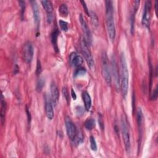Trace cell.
Segmentation results:
<instances>
[{
    "instance_id": "cell-16",
    "label": "cell",
    "mask_w": 158,
    "mask_h": 158,
    "mask_svg": "<svg viewBox=\"0 0 158 158\" xmlns=\"http://www.w3.org/2000/svg\"><path fill=\"white\" fill-rule=\"evenodd\" d=\"M6 102L5 101V99L4 98L3 94L1 95V122L2 124H4L5 121V115H6Z\"/></svg>"
},
{
    "instance_id": "cell-6",
    "label": "cell",
    "mask_w": 158,
    "mask_h": 158,
    "mask_svg": "<svg viewBox=\"0 0 158 158\" xmlns=\"http://www.w3.org/2000/svg\"><path fill=\"white\" fill-rule=\"evenodd\" d=\"M110 65H111L110 66L111 76L114 78L115 87L117 90L118 89L119 90L120 89V76H119V72H118V67L115 58L114 56L112 57Z\"/></svg>"
},
{
    "instance_id": "cell-1",
    "label": "cell",
    "mask_w": 158,
    "mask_h": 158,
    "mask_svg": "<svg viewBox=\"0 0 158 158\" xmlns=\"http://www.w3.org/2000/svg\"><path fill=\"white\" fill-rule=\"evenodd\" d=\"M106 22L108 36L111 41L115 40L116 30L114 18V8L112 1H106Z\"/></svg>"
},
{
    "instance_id": "cell-10",
    "label": "cell",
    "mask_w": 158,
    "mask_h": 158,
    "mask_svg": "<svg viewBox=\"0 0 158 158\" xmlns=\"http://www.w3.org/2000/svg\"><path fill=\"white\" fill-rule=\"evenodd\" d=\"M79 20H80V22L81 24L82 31L84 34L83 38H85V41L87 42V43L89 45H90L91 44V41H92V37H91V33L90 30L87 25V23L85 20V19L81 14L80 15Z\"/></svg>"
},
{
    "instance_id": "cell-26",
    "label": "cell",
    "mask_w": 158,
    "mask_h": 158,
    "mask_svg": "<svg viewBox=\"0 0 158 158\" xmlns=\"http://www.w3.org/2000/svg\"><path fill=\"white\" fill-rule=\"evenodd\" d=\"M86 70L84 68H81V67H78L77 68V69L76 70V71L74 73V76L75 77H77V76H80V75H85V73H86Z\"/></svg>"
},
{
    "instance_id": "cell-3",
    "label": "cell",
    "mask_w": 158,
    "mask_h": 158,
    "mask_svg": "<svg viewBox=\"0 0 158 158\" xmlns=\"http://www.w3.org/2000/svg\"><path fill=\"white\" fill-rule=\"evenodd\" d=\"M101 72L106 83L108 85H110L112 82L111 71L108 57L105 52H104L101 56Z\"/></svg>"
},
{
    "instance_id": "cell-33",
    "label": "cell",
    "mask_w": 158,
    "mask_h": 158,
    "mask_svg": "<svg viewBox=\"0 0 158 158\" xmlns=\"http://www.w3.org/2000/svg\"><path fill=\"white\" fill-rule=\"evenodd\" d=\"M71 93H72V98H73V99H76L77 98V96H76V94H75V92L73 91V89H72L71 90Z\"/></svg>"
},
{
    "instance_id": "cell-32",
    "label": "cell",
    "mask_w": 158,
    "mask_h": 158,
    "mask_svg": "<svg viewBox=\"0 0 158 158\" xmlns=\"http://www.w3.org/2000/svg\"><path fill=\"white\" fill-rule=\"evenodd\" d=\"M80 2L82 4V6H83V8H84V10H85L86 13V14H88V15L89 16V12L88 8H87V6H86V4L85 2L84 1H81Z\"/></svg>"
},
{
    "instance_id": "cell-18",
    "label": "cell",
    "mask_w": 158,
    "mask_h": 158,
    "mask_svg": "<svg viewBox=\"0 0 158 158\" xmlns=\"http://www.w3.org/2000/svg\"><path fill=\"white\" fill-rule=\"evenodd\" d=\"M41 4H42L44 9L47 12V14H52V10H53V7H52V4L51 2L49 1H48V0H44V1H41Z\"/></svg>"
},
{
    "instance_id": "cell-24",
    "label": "cell",
    "mask_w": 158,
    "mask_h": 158,
    "mask_svg": "<svg viewBox=\"0 0 158 158\" xmlns=\"http://www.w3.org/2000/svg\"><path fill=\"white\" fill-rule=\"evenodd\" d=\"M59 26L61 28V30H62L64 31H67L69 30V24L67 22L62 20H59Z\"/></svg>"
},
{
    "instance_id": "cell-21",
    "label": "cell",
    "mask_w": 158,
    "mask_h": 158,
    "mask_svg": "<svg viewBox=\"0 0 158 158\" xmlns=\"http://www.w3.org/2000/svg\"><path fill=\"white\" fill-rule=\"evenodd\" d=\"M59 14L60 15V16H62L63 17H67V15L69 14V10H68V7L65 4H62L59 6Z\"/></svg>"
},
{
    "instance_id": "cell-11",
    "label": "cell",
    "mask_w": 158,
    "mask_h": 158,
    "mask_svg": "<svg viewBox=\"0 0 158 158\" xmlns=\"http://www.w3.org/2000/svg\"><path fill=\"white\" fill-rule=\"evenodd\" d=\"M83 62V57L76 52H72L69 56L70 64L75 68L80 67Z\"/></svg>"
},
{
    "instance_id": "cell-15",
    "label": "cell",
    "mask_w": 158,
    "mask_h": 158,
    "mask_svg": "<svg viewBox=\"0 0 158 158\" xmlns=\"http://www.w3.org/2000/svg\"><path fill=\"white\" fill-rule=\"evenodd\" d=\"M83 101L84 102L85 108L87 111H89L91 106V98L89 93L86 91H83L81 94Z\"/></svg>"
},
{
    "instance_id": "cell-2",
    "label": "cell",
    "mask_w": 158,
    "mask_h": 158,
    "mask_svg": "<svg viewBox=\"0 0 158 158\" xmlns=\"http://www.w3.org/2000/svg\"><path fill=\"white\" fill-rule=\"evenodd\" d=\"M120 68L121 74L120 78V89L123 97H125L128 93V82H129V74L128 67L124 53L120 55Z\"/></svg>"
},
{
    "instance_id": "cell-8",
    "label": "cell",
    "mask_w": 158,
    "mask_h": 158,
    "mask_svg": "<svg viewBox=\"0 0 158 158\" xmlns=\"http://www.w3.org/2000/svg\"><path fill=\"white\" fill-rule=\"evenodd\" d=\"M152 3L150 1H146L144 3V10L142 16V24L147 27L149 28L150 20H151V10Z\"/></svg>"
},
{
    "instance_id": "cell-23",
    "label": "cell",
    "mask_w": 158,
    "mask_h": 158,
    "mask_svg": "<svg viewBox=\"0 0 158 158\" xmlns=\"http://www.w3.org/2000/svg\"><path fill=\"white\" fill-rule=\"evenodd\" d=\"M89 143H90V148L91 150L93 151H97V144L94 136H91L89 137Z\"/></svg>"
},
{
    "instance_id": "cell-19",
    "label": "cell",
    "mask_w": 158,
    "mask_h": 158,
    "mask_svg": "<svg viewBox=\"0 0 158 158\" xmlns=\"http://www.w3.org/2000/svg\"><path fill=\"white\" fill-rule=\"evenodd\" d=\"M59 36V31L57 30V29H55L53 30V31L51 33V42L54 46V48L56 51H57L58 49L57 48V38Z\"/></svg>"
},
{
    "instance_id": "cell-13",
    "label": "cell",
    "mask_w": 158,
    "mask_h": 158,
    "mask_svg": "<svg viewBox=\"0 0 158 158\" xmlns=\"http://www.w3.org/2000/svg\"><path fill=\"white\" fill-rule=\"evenodd\" d=\"M50 91H51V102L53 104L56 105L59 97V93L58 90V88L55 84V83L52 82L50 86Z\"/></svg>"
},
{
    "instance_id": "cell-4",
    "label": "cell",
    "mask_w": 158,
    "mask_h": 158,
    "mask_svg": "<svg viewBox=\"0 0 158 158\" xmlns=\"http://www.w3.org/2000/svg\"><path fill=\"white\" fill-rule=\"evenodd\" d=\"M89 45L87 43V42L85 41V38L83 37L81 38V52H82L83 56H84V58H85L86 62L88 64V65L89 66V67L91 69H92L94 67V62L93 57L91 54V51L89 50Z\"/></svg>"
},
{
    "instance_id": "cell-25",
    "label": "cell",
    "mask_w": 158,
    "mask_h": 158,
    "mask_svg": "<svg viewBox=\"0 0 158 158\" xmlns=\"http://www.w3.org/2000/svg\"><path fill=\"white\" fill-rule=\"evenodd\" d=\"M44 85V80L43 78H40L38 79L36 83V90L40 92L42 90L43 86Z\"/></svg>"
},
{
    "instance_id": "cell-22",
    "label": "cell",
    "mask_w": 158,
    "mask_h": 158,
    "mask_svg": "<svg viewBox=\"0 0 158 158\" xmlns=\"http://www.w3.org/2000/svg\"><path fill=\"white\" fill-rule=\"evenodd\" d=\"M95 126V121L93 118H88L85 122V127L86 130H91Z\"/></svg>"
},
{
    "instance_id": "cell-12",
    "label": "cell",
    "mask_w": 158,
    "mask_h": 158,
    "mask_svg": "<svg viewBox=\"0 0 158 158\" xmlns=\"http://www.w3.org/2000/svg\"><path fill=\"white\" fill-rule=\"evenodd\" d=\"M30 3L31 4L34 22H35V23L37 29H38L39 28V25H40V11H39V9H38V4H37L36 1H31Z\"/></svg>"
},
{
    "instance_id": "cell-30",
    "label": "cell",
    "mask_w": 158,
    "mask_h": 158,
    "mask_svg": "<svg viewBox=\"0 0 158 158\" xmlns=\"http://www.w3.org/2000/svg\"><path fill=\"white\" fill-rule=\"evenodd\" d=\"M98 122H99V126H100V128L103 130L104 129V121L102 120V117L101 114L99 115V117H98Z\"/></svg>"
},
{
    "instance_id": "cell-17",
    "label": "cell",
    "mask_w": 158,
    "mask_h": 158,
    "mask_svg": "<svg viewBox=\"0 0 158 158\" xmlns=\"http://www.w3.org/2000/svg\"><path fill=\"white\" fill-rule=\"evenodd\" d=\"M136 118H137V123H138V127L139 131V134L141 135L142 131V125H143V113L141 108H138L137 110Z\"/></svg>"
},
{
    "instance_id": "cell-5",
    "label": "cell",
    "mask_w": 158,
    "mask_h": 158,
    "mask_svg": "<svg viewBox=\"0 0 158 158\" xmlns=\"http://www.w3.org/2000/svg\"><path fill=\"white\" fill-rule=\"evenodd\" d=\"M121 129H122V136H123V139L126 151L127 152H130V148H131L130 136L129 130L127 124V122L124 117L123 118L122 117L121 119Z\"/></svg>"
},
{
    "instance_id": "cell-7",
    "label": "cell",
    "mask_w": 158,
    "mask_h": 158,
    "mask_svg": "<svg viewBox=\"0 0 158 158\" xmlns=\"http://www.w3.org/2000/svg\"><path fill=\"white\" fill-rule=\"evenodd\" d=\"M34 54L33 47L30 42H27L24 44L22 48V57L24 62L30 64L33 59Z\"/></svg>"
},
{
    "instance_id": "cell-20",
    "label": "cell",
    "mask_w": 158,
    "mask_h": 158,
    "mask_svg": "<svg viewBox=\"0 0 158 158\" xmlns=\"http://www.w3.org/2000/svg\"><path fill=\"white\" fill-rule=\"evenodd\" d=\"M89 16L90 17L91 22L92 25L94 27H97L99 25V20H98V17L97 15L96 14V13L94 12L91 10V11H89Z\"/></svg>"
},
{
    "instance_id": "cell-34",
    "label": "cell",
    "mask_w": 158,
    "mask_h": 158,
    "mask_svg": "<svg viewBox=\"0 0 158 158\" xmlns=\"http://www.w3.org/2000/svg\"><path fill=\"white\" fill-rule=\"evenodd\" d=\"M157 1H155V10H156V14H157Z\"/></svg>"
},
{
    "instance_id": "cell-29",
    "label": "cell",
    "mask_w": 158,
    "mask_h": 158,
    "mask_svg": "<svg viewBox=\"0 0 158 158\" xmlns=\"http://www.w3.org/2000/svg\"><path fill=\"white\" fill-rule=\"evenodd\" d=\"M19 2V5H20V7L21 9V15L23 16L24 12H25V3L23 1H20Z\"/></svg>"
},
{
    "instance_id": "cell-9",
    "label": "cell",
    "mask_w": 158,
    "mask_h": 158,
    "mask_svg": "<svg viewBox=\"0 0 158 158\" xmlns=\"http://www.w3.org/2000/svg\"><path fill=\"white\" fill-rule=\"evenodd\" d=\"M65 124L67 135L69 138L72 141H73L78 133L75 125L69 117H67L65 118Z\"/></svg>"
},
{
    "instance_id": "cell-14",
    "label": "cell",
    "mask_w": 158,
    "mask_h": 158,
    "mask_svg": "<svg viewBox=\"0 0 158 158\" xmlns=\"http://www.w3.org/2000/svg\"><path fill=\"white\" fill-rule=\"evenodd\" d=\"M45 112H46V115L48 118L49 120H52L54 117V110H53L52 103L51 102V100H50L48 98L46 99Z\"/></svg>"
},
{
    "instance_id": "cell-28",
    "label": "cell",
    "mask_w": 158,
    "mask_h": 158,
    "mask_svg": "<svg viewBox=\"0 0 158 158\" xmlns=\"http://www.w3.org/2000/svg\"><path fill=\"white\" fill-rule=\"evenodd\" d=\"M36 74L37 75H39L41 71H42V68H41V62L39 60H38L37 61V64H36Z\"/></svg>"
},
{
    "instance_id": "cell-27",
    "label": "cell",
    "mask_w": 158,
    "mask_h": 158,
    "mask_svg": "<svg viewBox=\"0 0 158 158\" xmlns=\"http://www.w3.org/2000/svg\"><path fill=\"white\" fill-rule=\"evenodd\" d=\"M62 93H63V95L64 96V98H65V99L67 100V102H70V98H69V92L67 89L66 88H62Z\"/></svg>"
},
{
    "instance_id": "cell-31",
    "label": "cell",
    "mask_w": 158,
    "mask_h": 158,
    "mask_svg": "<svg viewBox=\"0 0 158 158\" xmlns=\"http://www.w3.org/2000/svg\"><path fill=\"white\" fill-rule=\"evenodd\" d=\"M157 87H156L154 90L153 91L152 94H151V98L153 100H155V99H157Z\"/></svg>"
}]
</instances>
